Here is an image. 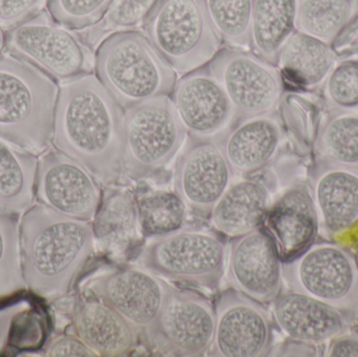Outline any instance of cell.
Instances as JSON below:
<instances>
[{
	"mask_svg": "<svg viewBox=\"0 0 358 357\" xmlns=\"http://www.w3.org/2000/svg\"><path fill=\"white\" fill-rule=\"evenodd\" d=\"M52 146L85 167L101 184L124 175V109L96 73L60 83Z\"/></svg>",
	"mask_w": 358,
	"mask_h": 357,
	"instance_id": "obj_1",
	"label": "cell"
},
{
	"mask_svg": "<svg viewBox=\"0 0 358 357\" xmlns=\"http://www.w3.org/2000/svg\"><path fill=\"white\" fill-rule=\"evenodd\" d=\"M96 249L92 222L36 201L20 216V253L27 289L56 302L73 289Z\"/></svg>",
	"mask_w": 358,
	"mask_h": 357,
	"instance_id": "obj_2",
	"label": "cell"
},
{
	"mask_svg": "<svg viewBox=\"0 0 358 357\" xmlns=\"http://www.w3.org/2000/svg\"><path fill=\"white\" fill-rule=\"evenodd\" d=\"M60 83L27 61L0 56V138L34 154L52 147Z\"/></svg>",
	"mask_w": 358,
	"mask_h": 357,
	"instance_id": "obj_3",
	"label": "cell"
},
{
	"mask_svg": "<svg viewBox=\"0 0 358 357\" xmlns=\"http://www.w3.org/2000/svg\"><path fill=\"white\" fill-rule=\"evenodd\" d=\"M94 73L124 110L170 96L178 75L140 31L105 37L94 54Z\"/></svg>",
	"mask_w": 358,
	"mask_h": 357,
	"instance_id": "obj_4",
	"label": "cell"
},
{
	"mask_svg": "<svg viewBox=\"0 0 358 357\" xmlns=\"http://www.w3.org/2000/svg\"><path fill=\"white\" fill-rule=\"evenodd\" d=\"M142 27L180 75L208 64L222 48L204 0H157Z\"/></svg>",
	"mask_w": 358,
	"mask_h": 357,
	"instance_id": "obj_5",
	"label": "cell"
},
{
	"mask_svg": "<svg viewBox=\"0 0 358 357\" xmlns=\"http://www.w3.org/2000/svg\"><path fill=\"white\" fill-rule=\"evenodd\" d=\"M229 245L215 230L185 228L152 239L140 262L162 278L196 289L214 291L227 270Z\"/></svg>",
	"mask_w": 358,
	"mask_h": 357,
	"instance_id": "obj_6",
	"label": "cell"
},
{
	"mask_svg": "<svg viewBox=\"0 0 358 357\" xmlns=\"http://www.w3.org/2000/svg\"><path fill=\"white\" fill-rule=\"evenodd\" d=\"M187 140L170 96L124 110V175L145 180L165 169Z\"/></svg>",
	"mask_w": 358,
	"mask_h": 357,
	"instance_id": "obj_7",
	"label": "cell"
},
{
	"mask_svg": "<svg viewBox=\"0 0 358 357\" xmlns=\"http://www.w3.org/2000/svg\"><path fill=\"white\" fill-rule=\"evenodd\" d=\"M283 280L290 291L325 302L347 316L358 312V262L340 245L313 243L284 262Z\"/></svg>",
	"mask_w": 358,
	"mask_h": 357,
	"instance_id": "obj_8",
	"label": "cell"
},
{
	"mask_svg": "<svg viewBox=\"0 0 358 357\" xmlns=\"http://www.w3.org/2000/svg\"><path fill=\"white\" fill-rule=\"evenodd\" d=\"M6 50L31 63L58 83L90 73L86 46L71 29L40 10L6 31Z\"/></svg>",
	"mask_w": 358,
	"mask_h": 357,
	"instance_id": "obj_9",
	"label": "cell"
},
{
	"mask_svg": "<svg viewBox=\"0 0 358 357\" xmlns=\"http://www.w3.org/2000/svg\"><path fill=\"white\" fill-rule=\"evenodd\" d=\"M208 65L238 119L277 111L284 94L283 75L277 65L252 50L229 46L221 48Z\"/></svg>",
	"mask_w": 358,
	"mask_h": 357,
	"instance_id": "obj_10",
	"label": "cell"
},
{
	"mask_svg": "<svg viewBox=\"0 0 358 357\" xmlns=\"http://www.w3.org/2000/svg\"><path fill=\"white\" fill-rule=\"evenodd\" d=\"M171 285L148 268L125 266L92 277L85 291L119 312L151 345L153 329Z\"/></svg>",
	"mask_w": 358,
	"mask_h": 357,
	"instance_id": "obj_11",
	"label": "cell"
},
{
	"mask_svg": "<svg viewBox=\"0 0 358 357\" xmlns=\"http://www.w3.org/2000/svg\"><path fill=\"white\" fill-rule=\"evenodd\" d=\"M215 322V306L208 298L171 286L155 323L151 345L172 356H204L212 347Z\"/></svg>",
	"mask_w": 358,
	"mask_h": 357,
	"instance_id": "obj_12",
	"label": "cell"
},
{
	"mask_svg": "<svg viewBox=\"0 0 358 357\" xmlns=\"http://www.w3.org/2000/svg\"><path fill=\"white\" fill-rule=\"evenodd\" d=\"M36 201L69 217L92 221L102 201L101 182L81 163L50 147L38 156Z\"/></svg>",
	"mask_w": 358,
	"mask_h": 357,
	"instance_id": "obj_13",
	"label": "cell"
},
{
	"mask_svg": "<svg viewBox=\"0 0 358 357\" xmlns=\"http://www.w3.org/2000/svg\"><path fill=\"white\" fill-rule=\"evenodd\" d=\"M215 316L210 356H268L273 344V325L264 304L236 289H227L215 302Z\"/></svg>",
	"mask_w": 358,
	"mask_h": 357,
	"instance_id": "obj_14",
	"label": "cell"
},
{
	"mask_svg": "<svg viewBox=\"0 0 358 357\" xmlns=\"http://www.w3.org/2000/svg\"><path fill=\"white\" fill-rule=\"evenodd\" d=\"M235 176L218 142L187 136L176 159L174 191L189 212L208 217Z\"/></svg>",
	"mask_w": 358,
	"mask_h": 357,
	"instance_id": "obj_15",
	"label": "cell"
},
{
	"mask_svg": "<svg viewBox=\"0 0 358 357\" xmlns=\"http://www.w3.org/2000/svg\"><path fill=\"white\" fill-rule=\"evenodd\" d=\"M170 98L187 136L219 140L238 121L233 104L208 64L179 78Z\"/></svg>",
	"mask_w": 358,
	"mask_h": 357,
	"instance_id": "obj_16",
	"label": "cell"
},
{
	"mask_svg": "<svg viewBox=\"0 0 358 357\" xmlns=\"http://www.w3.org/2000/svg\"><path fill=\"white\" fill-rule=\"evenodd\" d=\"M227 270L231 289L264 305L281 293L283 262L263 228L231 240Z\"/></svg>",
	"mask_w": 358,
	"mask_h": 357,
	"instance_id": "obj_17",
	"label": "cell"
},
{
	"mask_svg": "<svg viewBox=\"0 0 358 357\" xmlns=\"http://www.w3.org/2000/svg\"><path fill=\"white\" fill-rule=\"evenodd\" d=\"M284 131L277 111L239 119L217 140L234 174L258 175L281 150Z\"/></svg>",
	"mask_w": 358,
	"mask_h": 357,
	"instance_id": "obj_18",
	"label": "cell"
},
{
	"mask_svg": "<svg viewBox=\"0 0 358 357\" xmlns=\"http://www.w3.org/2000/svg\"><path fill=\"white\" fill-rule=\"evenodd\" d=\"M262 228L283 263L306 251L315 243L320 228L310 189L296 184L285 191L271 203Z\"/></svg>",
	"mask_w": 358,
	"mask_h": 357,
	"instance_id": "obj_19",
	"label": "cell"
},
{
	"mask_svg": "<svg viewBox=\"0 0 358 357\" xmlns=\"http://www.w3.org/2000/svg\"><path fill=\"white\" fill-rule=\"evenodd\" d=\"M273 318L292 341L317 345L342 335L347 314L310 296L290 291L273 302Z\"/></svg>",
	"mask_w": 358,
	"mask_h": 357,
	"instance_id": "obj_20",
	"label": "cell"
},
{
	"mask_svg": "<svg viewBox=\"0 0 358 357\" xmlns=\"http://www.w3.org/2000/svg\"><path fill=\"white\" fill-rule=\"evenodd\" d=\"M71 328L96 356H126L138 344V335L134 327L108 304L90 293L76 301Z\"/></svg>",
	"mask_w": 358,
	"mask_h": 357,
	"instance_id": "obj_21",
	"label": "cell"
},
{
	"mask_svg": "<svg viewBox=\"0 0 358 357\" xmlns=\"http://www.w3.org/2000/svg\"><path fill=\"white\" fill-rule=\"evenodd\" d=\"M320 228L340 235L358 222V168L320 163L311 180Z\"/></svg>",
	"mask_w": 358,
	"mask_h": 357,
	"instance_id": "obj_22",
	"label": "cell"
},
{
	"mask_svg": "<svg viewBox=\"0 0 358 357\" xmlns=\"http://www.w3.org/2000/svg\"><path fill=\"white\" fill-rule=\"evenodd\" d=\"M271 205L268 184L260 177L231 182L210 211V226L221 236L236 239L262 228Z\"/></svg>",
	"mask_w": 358,
	"mask_h": 357,
	"instance_id": "obj_23",
	"label": "cell"
},
{
	"mask_svg": "<svg viewBox=\"0 0 358 357\" xmlns=\"http://www.w3.org/2000/svg\"><path fill=\"white\" fill-rule=\"evenodd\" d=\"M96 247L115 257H123L138 240L136 194L128 188H106L92 219Z\"/></svg>",
	"mask_w": 358,
	"mask_h": 357,
	"instance_id": "obj_24",
	"label": "cell"
},
{
	"mask_svg": "<svg viewBox=\"0 0 358 357\" xmlns=\"http://www.w3.org/2000/svg\"><path fill=\"white\" fill-rule=\"evenodd\" d=\"M336 62L331 44L296 31L280 52L277 66L296 85L313 90L323 86Z\"/></svg>",
	"mask_w": 358,
	"mask_h": 357,
	"instance_id": "obj_25",
	"label": "cell"
},
{
	"mask_svg": "<svg viewBox=\"0 0 358 357\" xmlns=\"http://www.w3.org/2000/svg\"><path fill=\"white\" fill-rule=\"evenodd\" d=\"M299 0H254L250 48L277 65L284 44L296 31Z\"/></svg>",
	"mask_w": 358,
	"mask_h": 357,
	"instance_id": "obj_26",
	"label": "cell"
},
{
	"mask_svg": "<svg viewBox=\"0 0 358 357\" xmlns=\"http://www.w3.org/2000/svg\"><path fill=\"white\" fill-rule=\"evenodd\" d=\"M38 156L0 138V212L21 216L36 203Z\"/></svg>",
	"mask_w": 358,
	"mask_h": 357,
	"instance_id": "obj_27",
	"label": "cell"
},
{
	"mask_svg": "<svg viewBox=\"0 0 358 357\" xmlns=\"http://www.w3.org/2000/svg\"><path fill=\"white\" fill-rule=\"evenodd\" d=\"M136 214L141 236L157 239L185 228L189 209L174 190H150L136 194Z\"/></svg>",
	"mask_w": 358,
	"mask_h": 357,
	"instance_id": "obj_28",
	"label": "cell"
},
{
	"mask_svg": "<svg viewBox=\"0 0 358 357\" xmlns=\"http://www.w3.org/2000/svg\"><path fill=\"white\" fill-rule=\"evenodd\" d=\"M358 17V0H299L296 31L331 44Z\"/></svg>",
	"mask_w": 358,
	"mask_h": 357,
	"instance_id": "obj_29",
	"label": "cell"
},
{
	"mask_svg": "<svg viewBox=\"0 0 358 357\" xmlns=\"http://www.w3.org/2000/svg\"><path fill=\"white\" fill-rule=\"evenodd\" d=\"M317 150L326 163L358 168V111H336L317 134Z\"/></svg>",
	"mask_w": 358,
	"mask_h": 357,
	"instance_id": "obj_30",
	"label": "cell"
},
{
	"mask_svg": "<svg viewBox=\"0 0 358 357\" xmlns=\"http://www.w3.org/2000/svg\"><path fill=\"white\" fill-rule=\"evenodd\" d=\"M19 217L0 212V302L27 291L21 264Z\"/></svg>",
	"mask_w": 358,
	"mask_h": 357,
	"instance_id": "obj_31",
	"label": "cell"
},
{
	"mask_svg": "<svg viewBox=\"0 0 358 357\" xmlns=\"http://www.w3.org/2000/svg\"><path fill=\"white\" fill-rule=\"evenodd\" d=\"M204 4L222 44L250 48L254 0H204Z\"/></svg>",
	"mask_w": 358,
	"mask_h": 357,
	"instance_id": "obj_32",
	"label": "cell"
},
{
	"mask_svg": "<svg viewBox=\"0 0 358 357\" xmlns=\"http://www.w3.org/2000/svg\"><path fill=\"white\" fill-rule=\"evenodd\" d=\"M322 87L326 104L332 110L358 111L357 59L336 62Z\"/></svg>",
	"mask_w": 358,
	"mask_h": 357,
	"instance_id": "obj_33",
	"label": "cell"
},
{
	"mask_svg": "<svg viewBox=\"0 0 358 357\" xmlns=\"http://www.w3.org/2000/svg\"><path fill=\"white\" fill-rule=\"evenodd\" d=\"M157 0H113L106 14L94 29V41L103 36L119 31H138L143 27L147 17Z\"/></svg>",
	"mask_w": 358,
	"mask_h": 357,
	"instance_id": "obj_34",
	"label": "cell"
},
{
	"mask_svg": "<svg viewBox=\"0 0 358 357\" xmlns=\"http://www.w3.org/2000/svg\"><path fill=\"white\" fill-rule=\"evenodd\" d=\"M113 0H45L46 10L56 22L71 31L98 24Z\"/></svg>",
	"mask_w": 358,
	"mask_h": 357,
	"instance_id": "obj_35",
	"label": "cell"
},
{
	"mask_svg": "<svg viewBox=\"0 0 358 357\" xmlns=\"http://www.w3.org/2000/svg\"><path fill=\"white\" fill-rule=\"evenodd\" d=\"M45 0H0V27L13 29L41 10Z\"/></svg>",
	"mask_w": 358,
	"mask_h": 357,
	"instance_id": "obj_36",
	"label": "cell"
},
{
	"mask_svg": "<svg viewBox=\"0 0 358 357\" xmlns=\"http://www.w3.org/2000/svg\"><path fill=\"white\" fill-rule=\"evenodd\" d=\"M45 356H77L94 357L96 356L92 349L87 347L79 337L75 335H60L48 344L44 350Z\"/></svg>",
	"mask_w": 358,
	"mask_h": 357,
	"instance_id": "obj_37",
	"label": "cell"
},
{
	"mask_svg": "<svg viewBox=\"0 0 358 357\" xmlns=\"http://www.w3.org/2000/svg\"><path fill=\"white\" fill-rule=\"evenodd\" d=\"M31 306L33 304L29 300L20 299L0 307V354L6 351L10 345V335L17 316Z\"/></svg>",
	"mask_w": 358,
	"mask_h": 357,
	"instance_id": "obj_38",
	"label": "cell"
},
{
	"mask_svg": "<svg viewBox=\"0 0 358 357\" xmlns=\"http://www.w3.org/2000/svg\"><path fill=\"white\" fill-rule=\"evenodd\" d=\"M330 341L331 342L326 350V356L358 357V335L342 333Z\"/></svg>",
	"mask_w": 358,
	"mask_h": 357,
	"instance_id": "obj_39",
	"label": "cell"
},
{
	"mask_svg": "<svg viewBox=\"0 0 358 357\" xmlns=\"http://www.w3.org/2000/svg\"><path fill=\"white\" fill-rule=\"evenodd\" d=\"M331 45L338 57L358 50V17L338 36Z\"/></svg>",
	"mask_w": 358,
	"mask_h": 357,
	"instance_id": "obj_40",
	"label": "cell"
},
{
	"mask_svg": "<svg viewBox=\"0 0 358 357\" xmlns=\"http://www.w3.org/2000/svg\"><path fill=\"white\" fill-rule=\"evenodd\" d=\"M6 50V31L0 27V56Z\"/></svg>",
	"mask_w": 358,
	"mask_h": 357,
	"instance_id": "obj_41",
	"label": "cell"
}]
</instances>
